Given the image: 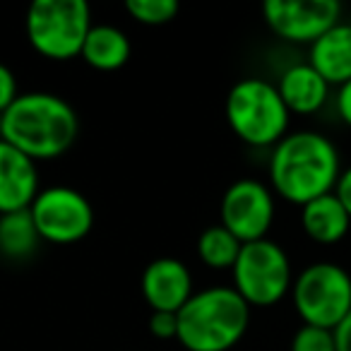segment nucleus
I'll return each instance as SVG.
<instances>
[{
    "label": "nucleus",
    "mask_w": 351,
    "mask_h": 351,
    "mask_svg": "<svg viewBox=\"0 0 351 351\" xmlns=\"http://www.w3.org/2000/svg\"><path fill=\"white\" fill-rule=\"evenodd\" d=\"M341 173L339 152L327 135L315 130L289 132L272 147L269 183L272 193L291 205H308L311 200L335 191Z\"/></svg>",
    "instance_id": "obj_1"
},
{
    "label": "nucleus",
    "mask_w": 351,
    "mask_h": 351,
    "mask_svg": "<svg viewBox=\"0 0 351 351\" xmlns=\"http://www.w3.org/2000/svg\"><path fill=\"white\" fill-rule=\"evenodd\" d=\"M80 135V116L63 97L27 92L3 113V140L34 161L63 156Z\"/></svg>",
    "instance_id": "obj_2"
},
{
    "label": "nucleus",
    "mask_w": 351,
    "mask_h": 351,
    "mask_svg": "<svg viewBox=\"0 0 351 351\" xmlns=\"http://www.w3.org/2000/svg\"><path fill=\"white\" fill-rule=\"evenodd\" d=\"M250 325V306L234 287L195 291L178 311L176 339L186 351H229Z\"/></svg>",
    "instance_id": "obj_3"
},
{
    "label": "nucleus",
    "mask_w": 351,
    "mask_h": 351,
    "mask_svg": "<svg viewBox=\"0 0 351 351\" xmlns=\"http://www.w3.org/2000/svg\"><path fill=\"white\" fill-rule=\"evenodd\" d=\"M224 113L234 135L250 147H274L289 135L291 113L277 84L265 77L239 80L226 94Z\"/></svg>",
    "instance_id": "obj_4"
},
{
    "label": "nucleus",
    "mask_w": 351,
    "mask_h": 351,
    "mask_svg": "<svg viewBox=\"0 0 351 351\" xmlns=\"http://www.w3.org/2000/svg\"><path fill=\"white\" fill-rule=\"evenodd\" d=\"M25 29L32 49L44 58H77L92 29V10L84 0H34Z\"/></svg>",
    "instance_id": "obj_5"
},
{
    "label": "nucleus",
    "mask_w": 351,
    "mask_h": 351,
    "mask_svg": "<svg viewBox=\"0 0 351 351\" xmlns=\"http://www.w3.org/2000/svg\"><path fill=\"white\" fill-rule=\"evenodd\" d=\"M291 298L303 325L335 332L351 313V274L337 263H313L293 277Z\"/></svg>",
    "instance_id": "obj_6"
},
{
    "label": "nucleus",
    "mask_w": 351,
    "mask_h": 351,
    "mask_svg": "<svg viewBox=\"0 0 351 351\" xmlns=\"http://www.w3.org/2000/svg\"><path fill=\"white\" fill-rule=\"evenodd\" d=\"M234 289L250 308L277 306L293 284L287 250L269 239L241 245L234 267Z\"/></svg>",
    "instance_id": "obj_7"
},
{
    "label": "nucleus",
    "mask_w": 351,
    "mask_h": 351,
    "mask_svg": "<svg viewBox=\"0 0 351 351\" xmlns=\"http://www.w3.org/2000/svg\"><path fill=\"white\" fill-rule=\"evenodd\" d=\"M41 241L70 245L87 239L94 226L92 202L70 186L41 188L29 207Z\"/></svg>",
    "instance_id": "obj_8"
},
{
    "label": "nucleus",
    "mask_w": 351,
    "mask_h": 351,
    "mask_svg": "<svg viewBox=\"0 0 351 351\" xmlns=\"http://www.w3.org/2000/svg\"><path fill=\"white\" fill-rule=\"evenodd\" d=\"M221 221L226 231L236 236L241 243L267 239L274 224V193L255 178H241L226 188L221 197Z\"/></svg>",
    "instance_id": "obj_9"
},
{
    "label": "nucleus",
    "mask_w": 351,
    "mask_h": 351,
    "mask_svg": "<svg viewBox=\"0 0 351 351\" xmlns=\"http://www.w3.org/2000/svg\"><path fill=\"white\" fill-rule=\"evenodd\" d=\"M341 17L337 0H267L263 20L274 36L289 44H315Z\"/></svg>",
    "instance_id": "obj_10"
},
{
    "label": "nucleus",
    "mask_w": 351,
    "mask_h": 351,
    "mask_svg": "<svg viewBox=\"0 0 351 351\" xmlns=\"http://www.w3.org/2000/svg\"><path fill=\"white\" fill-rule=\"evenodd\" d=\"M142 296L152 313H178L195 293L193 274L186 263L176 258H156L142 272Z\"/></svg>",
    "instance_id": "obj_11"
},
{
    "label": "nucleus",
    "mask_w": 351,
    "mask_h": 351,
    "mask_svg": "<svg viewBox=\"0 0 351 351\" xmlns=\"http://www.w3.org/2000/svg\"><path fill=\"white\" fill-rule=\"evenodd\" d=\"M39 191L36 161L0 140V215L29 210Z\"/></svg>",
    "instance_id": "obj_12"
},
{
    "label": "nucleus",
    "mask_w": 351,
    "mask_h": 351,
    "mask_svg": "<svg viewBox=\"0 0 351 351\" xmlns=\"http://www.w3.org/2000/svg\"><path fill=\"white\" fill-rule=\"evenodd\" d=\"M274 84L289 113H298V116L317 113L330 99V84L311 63H296L287 68Z\"/></svg>",
    "instance_id": "obj_13"
},
{
    "label": "nucleus",
    "mask_w": 351,
    "mask_h": 351,
    "mask_svg": "<svg viewBox=\"0 0 351 351\" xmlns=\"http://www.w3.org/2000/svg\"><path fill=\"white\" fill-rule=\"evenodd\" d=\"M308 63L322 75L330 87L351 80V22H337L308 51Z\"/></svg>",
    "instance_id": "obj_14"
},
{
    "label": "nucleus",
    "mask_w": 351,
    "mask_h": 351,
    "mask_svg": "<svg viewBox=\"0 0 351 351\" xmlns=\"http://www.w3.org/2000/svg\"><path fill=\"white\" fill-rule=\"evenodd\" d=\"M301 229L315 243L335 245L349 234L351 217L346 215L335 193H327L301 207Z\"/></svg>",
    "instance_id": "obj_15"
},
{
    "label": "nucleus",
    "mask_w": 351,
    "mask_h": 351,
    "mask_svg": "<svg viewBox=\"0 0 351 351\" xmlns=\"http://www.w3.org/2000/svg\"><path fill=\"white\" fill-rule=\"evenodd\" d=\"M130 39L123 29L113 25H92L87 39H84L80 58L94 70L113 73L123 68L130 58Z\"/></svg>",
    "instance_id": "obj_16"
},
{
    "label": "nucleus",
    "mask_w": 351,
    "mask_h": 351,
    "mask_svg": "<svg viewBox=\"0 0 351 351\" xmlns=\"http://www.w3.org/2000/svg\"><path fill=\"white\" fill-rule=\"evenodd\" d=\"M39 231L29 210L0 215V253L10 260H25L39 245Z\"/></svg>",
    "instance_id": "obj_17"
},
{
    "label": "nucleus",
    "mask_w": 351,
    "mask_h": 351,
    "mask_svg": "<svg viewBox=\"0 0 351 351\" xmlns=\"http://www.w3.org/2000/svg\"><path fill=\"white\" fill-rule=\"evenodd\" d=\"M241 241L221 224L207 226L197 239V255L212 269H231L241 253Z\"/></svg>",
    "instance_id": "obj_18"
},
{
    "label": "nucleus",
    "mask_w": 351,
    "mask_h": 351,
    "mask_svg": "<svg viewBox=\"0 0 351 351\" xmlns=\"http://www.w3.org/2000/svg\"><path fill=\"white\" fill-rule=\"evenodd\" d=\"M128 15L145 27H161L169 25L178 17L181 5L176 0H128Z\"/></svg>",
    "instance_id": "obj_19"
},
{
    "label": "nucleus",
    "mask_w": 351,
    "mask_h": 351,
    "mask_svg": "<svg viewBox=\"0 0 351 351\" xmlns=\"http://www.w3.org/2000/svg\"><path fill=\"white\" fill-rule=\"evenodd\" d=\"M291 351H337L335 332L311 325L298 327L291 339Z\"/></svg>",
    "instance_id": "obj_20"
},
{
    "label": "nucleus",
    "mask_w": 351,
    "mask_h": 351,
    "mask_svg": "<svg viewBox=\"0 0 351 351\" xmlns=\"http://www.w3.org/2000/svg\"><path fill=\"white\" fill-rule=\"evenodd\" d=\"M149 332L156 339H176L178 332V313H152L149 315Z\"/></svg>",
    "instance_id": "obj_21"
},
{
    "label": "nucleus",
    "mask_w": 351,
    "mask_h": 351,
    "mask_svg": "<svg viewBox=\"0 0 351 351\" xmlns=\"http://www.w3.org/2000/svg\"><path fill=\"white\" fill-rule=\"evenodd\" d=\"M17 97H20V92H17L15 73L5 63H0V113H5Z\"/></svg>",
    "instance_id": "obj_22"
},
{
    "label": "nucleus",
    "mask_w": 351,
    "mask_h": 351,
    "mask_svg": "<svg viewBox=\"0 0 351 351\" xmlns=\"http://www.w3.org/2000/svg\"><path fill=\"white\" fill-rule=\"evenodd\" d=\"M337 195V200L341 202V207L346 210V215L351 217V166L341 169L339 178H337V186L332 191Z\"/></svg>",
    "instance_id": "obj_23"
},
{
    "label": "nucleus",
    "mask_w": 351,
    "mask_h": 351,
    "mask_svg": "<svg viewBox=\"0 0 351 351\" xmlns=\"http://www.w3.org/2000/svg\"><path fill=\"white\" fill-rule=\"evenodd\" d=\"M337 113H339L341 123L351 128V80L341 84L339 92H337Z\"/></svg>",
    "instance_id": "obj_24"
},
{
    "label": "nucleus",
    "mask_w": 351,
    "mask_h": 351,
    "mask_svg": "<svg viewBox=\"0 0 351 351\" xmlns=\"http://www.w3.org/2000/svg\"><path fill=\"white\" fill-rule=\"evenodd\" d=\"M337 351H351V313L335 327Z\"/></svg>",
    "instance_id": "obj_25"
},
{
    "label": "nucleus",
    "mask_w": 351,
    "mask_h": 351,
    "mask_svg": "<svg viewBox=\"0 0 351 351\" xmlns=\"http://www.w3.org/2000/svg\"><path fill=\"white\" fill-rule=\"evenodd\" d=\"M0 140H3V113H0Z\"/></svg>",
    "instance_id": "obj_26"
}]
</instances>
